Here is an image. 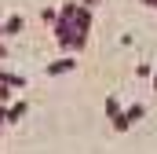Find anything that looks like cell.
Returning <instances> with one entry per match:
<instances>
[{"mask_svg":"<svg viewBox=\"0 0 157 154\" xmlns=\"http://www.w3.org/2000/svg\"><path fill=\"white\" fill-rule=\"evenodd\" d=\"M110 125H113V132H128V128H132V125H128V117H124V110L110 117Z\"/></svg>","mask_w":157,"mask_h":154,"instance_id":"obj_4","label":"cell"},{"mask_svg":"<svg viewBox=\"0 0 157 154\" xmlns=\"http://www.w3.org/2000/svg\"><path fill=\"white\" fill-rule=\"evenodd\" d=\"M124 117H128V125H135V121H143V117H146V103H132V107L124 110Z\"/></svg>","mask_w":157,"mask_h":154,"instance_id":"obj_3","label":"cell"},{"mask_svg":"<svg viewBox=\"0 0 157 154\" xmlns=\"http://www.w3.org/2000/svg\"><path fill=\"white\" fill-rule=\"evenodd\" d=\"M143 4H146V7H157V0H143Z\"/></svg>","mask_w":157,"mask_h":154,"instance_id":"obj_11","label":"cell"},{"mask_svg":"<svg viewBox=\"0 0 157 154\" xmlns=\"http://www.w3.org/2000/svg\"><path fill=\"white\" fill-rule=\"evenodd\" d=\"M150 84H154V92H157V74H150Z\"/></svg>","mask_w":157,"mask_h":154,"instance_id":"obj_10","label":"cell"},{"mask_svg":"<svg viewBox=\"0 0 157 154\" xmlns=\"http://www.w3.org/2000/svg\"><path fill=\"white\" fill-rule=\"evenodd\" d=\"M0 136H4V114H0Z\"/></svg>","mask_w":157,"mask_h":154,"instance_id":"obj_12","label":"cell"},{"mask_svg":"<svg viewBox=\"0 0 157 154\" xmlns=\"http://www.w3.org/2000/svg\"><path fill=\"white\" fill-rule=\"evenodd\" d=\"M55 18H59L55 7H44V11H40V22H44V26H55Z\"/></svg>","mask_w":157,"mask_h":154,"instance_id":"obj_6","label":"cell"},{"mask_svg":"<svg viewBox=\"0 0 157 154\" xmlns=\"http://www.w3.org/2000/svg\"><path fill=\"white\" fill-rule=\"evenodd\" d=\"M26 30V18L22 15H7L4 22H0V40H7V37H18Z\"/></svg>","mask_w":157,"mask_h":154,"instance_id":"obj_1","label":"cell"},{"mask_svg":"<svg viewBox=\"0 0 157 154\" xmlns=\"http://www.w3.org/2000/svg\"><path fill=\"white\" fill-rule=\"evenodd\" d=\"M80 4H84V7H95V4H102V0H80Z\"/></svg>","mask_w":157,"mask_h":154,"instance_id":"obj_9","label":"cell"},{"mask_svg":"<svg viewBox=\"0 0 157 154\" xmlns=\"http://www.w3.org/2000/svg\"><path fill=\"white\" fill-rule=\"evenodd\" d=\"M77 70V59H55V63H48V77H62V74H73Z\"/></svg>","mask_w":157,"mask_h":154,"instance_id":"obj_2","label":"cell"},{"mask_svg":"<svg viewBox=\"0 0 157 154\" xmlns=\"http://www.w3.org/2000/svg\"><path fill=\"white\" fill-rule=\"evenodd\" d=\"M0 81H4V66H0Z\"/></svg>","mask_w":157,"mask_h":154,"instance_id":"obj_13","label":"cell"},{"mask_svg":"<svg viewBox=\"0 0 157 154\" xmlns=\"http://www.w3.org/2000/svg\"><path fill=\"white\" fill-rule=\"evenodd\" d=\"M4 81H7L15 92H22V88H26V77H22V74H4Z\"/></svg>","mask_w":157,"mask_h":154,"instance_id":"obj_5","label":"cell"},{"mask_svg":"<svg viewBox=\"0 0 157 154\" xmlns=\"http://www.w3.org/2000/svg\"><path fill=\"white\" fill-rule=\"evenodd\" d=\"M7 59V40H0V63Z\"/></svg>","mask_w":157,"mask_h":154,"instance_id":"obj_8","label":"cell"},{"mask_svg":"<svg viewBox=\"0 0 157 154\" xmlns=\"http://www.w3.org/2000/svg\"><path fill=\"white\" fill-rule=\"evenodd\" d=\"M113 114H121V103L117 99H106V117H113Z\"/></svg>","mask_w":157,"mask_h":154,"instance_id":"obj_7","label":"cell"}]
</instances>
